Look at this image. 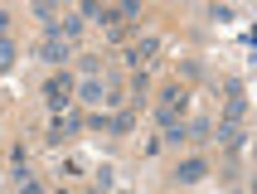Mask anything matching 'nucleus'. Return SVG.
<instances>
[{
  "label": "nucleus",
  "instance_id": "20e7f679",
  "mask_svg": "<svg viewBox=\"0 0 257 194\" xmlns=\"http://www.w3.org/2000/svg\"><path fill=\"white\" fill-rule=\"evenodd\" d=\"M204 175H209V165H204V160H185V165L175 170V180H180V184H199Z\"/></svg>",
  "mask_w": 257,
  "mask_h": 194
},
{
  "label": "nucleus",
  "instance_id": "0eeeda50",
  "mask_svg": "<svg viewBox=\"0 0 257 194\" xmlns=\"http://www.w3.org/2000/svg\"><path fill=\"white\" fill-rule=\"evenodd\" d=\"M10 63H15V44L0 39V68H10Z\"/></svg>",
  "mask_w": 257,
  "mask_h": 194
},
{
  "label": "nucleus",
  "instance_id": "f03ea898",
  "mask_svg": "<svg viewBox=\"0 0 257 194\" xmlns=\"http://www.w3.org/2000/svg\"><path fill=\"white\" fill-rule=\"evenodd\" d=\"M44 97H49V107H54V112H63V107H68V97H73V83H68V78H49Z\"/></svg>",
  "mask_w": 257,
  "mask_h": 194
},
{
  "label": "nucleus",
  "instance_id": "9d476101",
  "mask_svg": "<svg viewBox=\"0 0 257 194\" xmlns=\"http://www.w3.org/2000/svg\"><path fill=\"white\" fill-rule=\"evenodd\" d=\"M131 126H136V117H131V112H121V117H112V131H131Z\"/></svg>",
  "mask_w": 257,
  "mask_h": 194
},
{
  "label": "nucleus",
  "instance_id": "6e6552de",
  "mask_svg": "<svg viewBox=\"0 0 257 194\" xmlns=\"http://www.w3.org/2000/svg\"><path fill=\"white\" fill-rule=\"evenodd\" d=\"M209 20H218V25H223V20H233V5H209Z\"/></svg>",
  "mask_w": 257,
  "mask_h": 194
},
{
  "label": "nucleus",
  "instance_id": "1a4fd4ad",
  "mask_svg": "<svg viewBox=\"0 0 257 194\" xmlns=\"http://www.w3.org/2000/svg\"><path fill=\"white\" fill-rule=\"evenodd\" d=\"M165 141H170V146H180V141H189V131H185V126H165Z\"/></svg>",
  "mask_w": 257,
  "mask_h": 194
},
{
  "label": "nucleus",
  "instance_id": "39448f33",
  "mask_svg": "<svg viewBox=\"0 0 257 194\" xmlns=\"http://www.w3.org/2000/svg\"><path fill=\"white\" fill-rule=\"evenodd\" d=\"M156 54H160V39H141L136 49H131V63H151Z\"/></svg>",
  "mask_w": 257,
  "mask_h": 194
},
{
  "label": "nucleus",
  "instance_id": "9b49d317",
  "mask_svg": "<svg viewBox=\"0 0 257 194\" xmlns=\"http://www.w3.org/2000/svg\"><path fill=\"white\" fill-rule=\"evenodd\" d=\"M20 194H39V180L34 175H20Z\"/></svg>",
  "mask_w": 257,
  "mask_h": 194
},
{
  "label": "nucleus",
  "instance_id": "f257e3e1",
  "mask_svg": "<svg viewBox=\"0 0 257 194\" xmlns=\"http://www.w3.org/2000/svg\"><path fill=\"white\" fill-rule=\"evenodd\" d=\"M185 107H189V92H185V87H170V92H165V102H160V122L175 126V117H180Z\"/></svg>",
  "mask_w": 257,
  "mask_h": 194
},
{
  "label": "nucleus",
  "instance_id": "423d86ee",
  "mask_svg": "<svg viewBox=\"0 0 257 194\" xmlns=\"http://www.w3.org/2000/svg\"><path fill=\"white\" fill-rule=\"evenodd\" d=\"M83 102H107V97H102V83H97V78H87V83H83Z\"/></svg>",
  "mask_w": 257,
  "mask_h": 194
},
{
  "label": "nucleus",
  "instance_id": "7ed1b4c3",
  "mask_svg": "<svg viewBox=\"0 0 257 194\" xmlns=\"http://www.w3.org/2000/svg\"><path fill=\"white\" fill-rule=\"evenodd\" d=\"M39 54H44V63H68V39H58V34H49Z\"/></svg>",
  "mask_w": 257,
  "mask_h": 194
},
{
  "label": "nucleus",
  "instance_id": "f8f14e48",
  "mask_svg": "<svg viewBox=\"0 0 257 194\" xmlns=\"http://www.w3.org/2000/svg\"><path fill=\"white\" fill-rule=\"evenodd\" d=\"M5 29H10V15H5V10H0V34H5Z\"/></svg>",
  "mask_w": 257,
  "mask_h": 194
}]
</instances>
